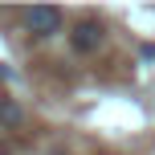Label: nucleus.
<instances>
[{
    "instance_id": "f257e3e1",
    "label": "nucleus",
    "mask_w": 155,
    "mask_h": 155,
    "mask_svg": "<svg viewBox=\"0 0 155 155\" xmlns=\"http://www.w3.org/2000/svg\"><path fill=\"white\" fill-rule=\"evenodd\" d=\"M61 25H65L61 8L41 4V8H29V12H25V29H29L33 37H53V33H61Z\"/></svg>"
},
{
    "instance_id": "f03ea898",
    "label": "nucleus",
    "mask_w": 155,
    "mask_h": 155,
    "mask_svg": "<svg viewBox=\"0 0 155 155\" xmlns=\"http://www.w3.org/2000/svg\"><path fill=\"white\" fill-rule=\"evenodd\" d=\"M98 41H102V25L94 21V16L78 21V25H74V33H70V45L78 49V53H94V49H98Z\"/></svg>"
},
{
    "instance_id": "7ed1b4c3",
    "label": "nucleus",
    "mask_w": 155,
    "mask_h": 155,
    "mask_svg": "<svg viewBox=\"0 0 155 155\" xmlns=\"http://www.w3.org/2000/svg\"><path fill=\"white\" fill-rule=\"evenodd\" d=\"M0 123H4V127H21L25 123V110L16 106L12 98H0Z\"/></svg>"
}]
</instances>
